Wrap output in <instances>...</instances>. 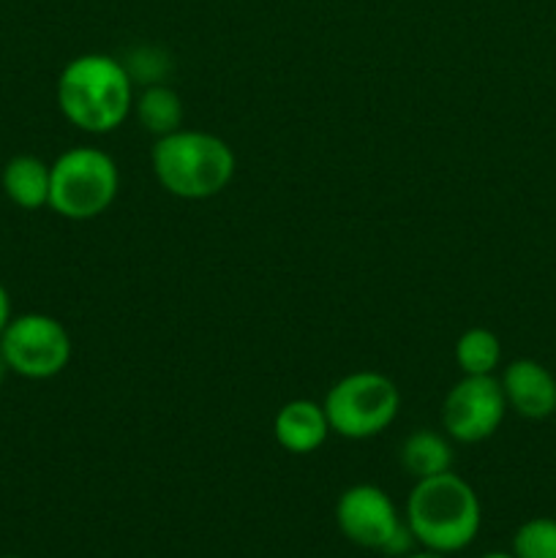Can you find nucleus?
I'll return each instance as SVG.
<instances>
[{"instance_id":"obj_19","label":"nucleus","mask_w":556,"mask_h":558,"mask_svg":"<svg viewBox=\"0 0 556 558\" xmlns=\"http://www.w3.org/2000/svg\"><path fill=\"white\" fill-rule=\"evenodd\" d=\"M480 558H516V556L505 554V550H494V554H485V556H480Z\"/></svg>"},{"instance_id":"obj_20","label":"nucleus","mask_w":556,"mask_h":558,"mask_svg":"<svg viewBox=\"0 0 556 558\" xmlns=\"http://www.w3.org/2000/svg\"><path fill=\"white\" fill-rule=\"evenodd\" d=\"M0 558H16V556H0Z\"/></svg>"},{"instance_id":"obj_2","label":"nucleus","mask_w":556,"mask_h":558,"mask_svg":"<svg viewBox=\"0 0 556 558\" xmlns=\"http://www.w3.org/2000/svg\"><path fill=\"white\" fill-rule=\"evenodd\" d=\"M483 507L472 485L445 472L418 480L407 499V526L418 545L434 554H458L474 543Z\"/></svg>"},{"instance_id":"obj_11","label":"nucleus","mask_w":556,"mask_h":558,"mask_svg":"<svg viewBox=\"0 0 556 558\" xmlns=\"http://www.w3.org/2000/svg\"><path fill=\"white\" fill-rule=\"evenodd\" d=\"M3 194L22 210H38L49 207V163L38 156L22 153L5 161L3 174H0Z\"/></svg>"},{"instance_id":"obj_3","label":"nucleus","mask_w":556,"mask_h":558,"mask_svg":"<svg viewBox=\"0 0 556 558\" xmlns=\"http://www.w3.org/2000/svg\"><path fill=\"white\" fill-rule=\"evenodd\" d=\"M153 172L178 199L202 202L221 194L234 178V150L216 134L178 129L158 136L150 153Z\"/></svg>"},{"instance_id":"obj_17","label":"nucleus","mask_w":556,"mask_h":558,"mask_svg":"<svg viewBox=\"0 0 556 558\" xmlns=\"http://www.w3.org/2000/svg\"><path fill=\"white\" fill-rule=\"evenodd\" d=\"M403 558H447L445 554H434V550H423V554H407Z\"/></svg>"},{"instance_id":"obj_14","label":"nucleus","mask_w":556,"mask_h":558,"mask_svg":"<svg viewBox=\"0 0 556 558\" xmlns=\"http://www.w3.org/2000/svg\"><path fill=\"white\" fill-rule=\"evenodd\" d=\"M501 360V343L488 327H469L456 341V363L463 376H494Z\"/></svg>"},{"instance_id":"obj_12","label":"nucleus","mask_w":556,"mask_h":558,"mask_svg":"<svg viewBox=\"0 0 556 558\" xmlns=\"http://www.w3.org/2000/svg\"><path fill=\"white\" fill-rule=\"evenodd\" d=\"M401 466L414 480L436 477V474L452 472V447L442 434L428 428L414 430L401 445Z\"/></svg>"},{"instance_id":"obj_9","label":"nucleus","mask_w":556,"mask_h":558,"mask_svg":"<svg viewBox=\"0 0 556 558\" xmlns=\"http://www.w3.org/2000/svg\"><path fill=\"white\" fill-rule=\"evenodd\" d=\"M505 401L527 420H545L556 412V379L537 360H512L499 379Z\"/></svg>"},{"instance_id":"obj_13","label":"nucleus","mask_w":556,"mask_h":558,"mask_svg":"<svg viewBox=\"0 0 556 558\" xmlns=\"http://www.w3.org/2000/svg\"><path fill=\"white\" fill-rule=\"evenodd\" d=\"M136 120L145 131L156 136H167L183 125V101L169 85H147L140 96L134 98Z\"/></svg>"},{"instance_id":"obj_16","label":"nucleus","mask_w":556,"mask_h":558,"mask_svg":"<svg viewBox=\"0 0 556 558\" xmlns=\"http://www.w3.org/2000/svg\"><path fill=\"white\" fill-rule=\"evenodd\" d=\"M11 322V298L9 292H5V287L0 283V336H3V330L9 327Z\"/></svg>"},{"instance_id":"obj_7","label":"nucleus","mask_w":556,"mask_h":558,"mask_svg":"<svg viewBox=\"0 0 556 558\" xmlns=\"http://www.w3.org/2000/svg\"><path fill=\"white\" fill-rule=\"evenodd\" d=\"M0 354L22 379H52L71 360L69 330L47 314L11 316L0 336Z\"/></svg>"},{"instance_id":"obj_10","label":"nucleus","mask_w":556,"mask_h":558,"mask_svg":"<svg viewBox=\"0 0 556 558\" xmlns=\"http://www.w3.org/2000/svg\"><path fill=\"white\" fill-rule=\"evenodd\" d=\"M273 434H276L278 445L292 456H311L325 445L333 430L322 403L294 398L278 409L276 420H273Z\"/></svg>"},{"instance_id":"obj_15","label":"nucleus","mask_w":556,"mask_h":558,"mask_svg":"<svg viewBox=\"0 0 556 558\" xmlns=\"http://www.w3.org/2000/svg\"><path fill=\"white\" fill-rule=\"evenodd\" d=\"M516 558H556V518H532L512 534Z\"/></svg>"},{"instance_id":"obj_6","label":"nucleus","mask_w":556,"mask_h":558,"mask_svg":"<svg viewBox=\"0 0 556 558\" xmlns=\"http://www.w3.org/2000/svg\"><path fill=\"white\" fill-rule=\"evenodd\" d=\"M336 526L352 545L385 556H407L414 543L407 521L379 485L360 483L343 490L336 501Z\"/></svg>"},{"instance_id":"obj_8","label":"nucleus","mask_w":556,"mask_h":558,"mask_svg":"<svg viewBox=\"0 0 556 558\" xmlns=\"http://www.w3.org/2000/svg\"><path fill=\"white\" fill-rule=\"evenodd\" d=\"M507 414L505 392L494 376H463L442 403V425L461 445H478L499 430Z\"/></svg>"},{"instance_id":"obj_4","label":"nucleus","mask_w":556,"mask_h":558,"mask_svg":"<svg viewBox=\"0 0 556 558\" xmlns=\"http://www.w3.org/2000/svg\"><path fill=\"white\" fill-rule=\"evenodd\" d=\"M118 189V163L98 147H71L49 163V207L69 221H93L107 213Z\"/></svg>"},{"instance_id":"obj_1","label":"nucleus","mask_w":556,"mask_h":558,"mask_svg":"<svg viewBox=\"0 0 556 558\" xmlns=\"http://www.w3.org/2000/svg\"><path fill=\"white\" fill-rule=\"evenodd\" d=\"M58 107L71 125L87 134L120 129L134 109V80L109 54H80L58 76Z\"/></svg>"},{"instance_id":"obj_5","label":"nucleus","mask_w":556,"mask_h":558,"mask_svg":"<svg viewBox=\"0 0 556 558\" xmlns=\"http://www.w3.org/2000/svg\"><path fill=\"white\" fill-rule=\"evenodd\" d=\"M325 414L333 434L343 439H371L392 425L401 409L396 381L376 371H358L327 390Z\"/></svg>"},{"instance_id":"obj_18","label":"nucleus","mask_w":556,"mask_h":558,"mask_svg":"<svg viewBox=\"0 0 556 558\" xmlns=\"http://www.w3.org/2000/svg\"><path fill=\"white\" fill-rule=\"evenodd\" d=\"M5 374H9V365H5L3 354H0V387H3V381H5Z\"/></svg>"}]
</instances>
